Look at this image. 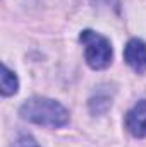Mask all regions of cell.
I'll list each match as a JSON object with an SVG mask.
<instances>
[{
    "label": "cell",
    "instance_id": "cell-1",
    "mask_svg": "<svg viewBox=\"0 0 146 147\" xmlns=\"http://www.w3.org/2000/svg\"><path fill=\"white\" fill-rule=\"evenodd\" d=\"M21 116L31 123L45 125V127H64L69 121V113L67 110L48 98H31L21 106Z\"/></svg>",
    "mask_w": 146,
    "mask_h": 147
},
{
    "label": "cell",
    "instance_id": "cell-2",
    "mask_svg": "<svg viewBox=\"0 0 146 147\" xmlns=\"http://www.w3.org/2000/svg\"><path fill=\"white\" fill-rule=\"evenodd\" d=\"M81 41L84 45L86 62L91 69L100 70V69L108 67L110 60H112V46L107 38L91 29H84L81 33Z\"/></svg>",
    "mask_w": 146,
    "mask_h": 147
},
{
    "label": "cell",
    "instance_id": "cell-3",
    "mask_svg": "<svg viewBox=\"0 0 146 147\" xmlns=\"http://www.w3.org/2000/svg\"><path fill=\"white\" fill-rule=\"evenodd\" d=\"M127 65L136 72H146V43L141 39H131L124 50Z\"/></svg>",
    "mask_w": 146,
    "mask_h": 147
},
{
    "label": "cell",
    "instance_id": "cell-4",
    "mask_svg": "<svg viewBox=\"0 0 146 147\" xmlns=\"http://www.w3.org/2000/svg\"><path fill=\"white\" fill-rule=\"evenodd\" d=\"M126 127L134 137H138V139L146 137V101H139L127 113Z\"/></svg>",
    "mask_w": 146,
    "mask_h": 147
},
{
    "label": "cell",
    "instance_id": "cell-5",
    "mask_svg": "<svg viewBox=\"0 0 146 147\" xmlns=\"http://www.w3.org/2000/svg\"><path fill=\"white\" fill-rule=\"evenodd\" d=\"M17 77L10 72L5 65L2 67V94L3 96H12L17 92Z\"/></svg>",
    "mask_w": 146,
    "mask_h": 147
},
{
    "label": "cell",
    "instance_id": "cell-6",
    "mask_svg": "<svg viewBox=\"0 0 146 147\" xmlns=\"http://www.w3.org/2000/svg\"><path fill=\"white\" fill-rule=\"evenodd\" d=\"M10 147H40L36 144V140L33 139V137H29V135H21V137H17L16 140H14V144Z\"/></svg>",
    "mask_w": 146,
    "mask_h": 147
}]
</instances>
